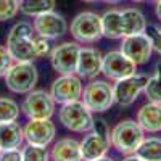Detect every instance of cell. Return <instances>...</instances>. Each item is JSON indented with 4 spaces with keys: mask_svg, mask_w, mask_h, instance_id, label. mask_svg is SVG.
<instances>
[{
    "mask_svg": "<svg viewBox=\"0 0 161 161\" xmlns=\"http://www.w3.org/2000/svg\"><path fill=\"white\" fill-rule=\"evenodd\" d=\"M105 3H111V5H116V3H119V2H123V0H103Z\"/></svg>",
    "mask_w": 161,
    "mask_h": 161,
    "instance_id": "d590c367",
    "label": "cell"
},
{
    "mask_svg": "<svg viewBox=\"0 0 161 161\" xmlns=\"http://www.w3.org/2000/svg\"><path fill=\"white\" fill-rule=\"evenodd\" d=\"M19 13V0H0V21L13 19Z\"/></svg>",
    "mask_w": 161,
    "mask_h": 161,
    "instance_id": "4316f807",
    "label": "cell"
},
{
    "mask_svg": "<svg viewBox=\"0 0 161 161\" xmlns=\"http://www.w3.org/2000/svg\"><path fill=\"white\" fill-rule=\"evenodd\" d=\"M80 47L76 42H63L50 53V63L58 74H76Z\"/></svg>",
    "mask_w": 161,
    "mask_h": 161,
    "instance_id": "30bf717a",
    "label": "cell"
},
{
    "mask_svg": "<svg viewBox=\"0 0 161 161\" xmlns=\"http://www.w3.org/2000/svg\"><path fill=\"white\" fill-rule=\"evenodd\" d=\"M143 139V129L130 119L121 121L111 130V145L123 155H136Z\"/></svg>",
    "mask_w": 161,
    "mask_h": 161,
    "instance_id": "7a4b0ae2",
    "label": "cell"
},
{
    "mask_svg": "<svg viewBox=\"0 0 161 161\" xmlns=\"http://www.w3.org/2000/svg\"><path fill=\"white\" fill-rule=\"evenodd\" d=\"M21 110L29 119H50L55 113L57 102L53 100L50 92L45 90H31L26 93Z\"/></svg>",
    "mask_w": 161,
    "mask_h": 161,
    "instance_id": "52a82bcc",
    "label": "cell"
},
{
    "mask_svg": "<svg viewBox=\"0 0 161 161\" xmlns=\"http://www.w3.org/2000/svg\"><path fill=\"white\" fill-rule=\"evenodd\" d=\"M111 147V142L103 139L100 134L95 130L89 132L87 136L80 142V152H82V159L84 161H93L106 155L108 148Z\"/></svg>",
    "mask_w": 161,
    "mask_h": 161,
    "instance_id": "2e32d148",
    "label": "cell"
},
{
    "mask_svg": "<svg viewBox=\"0 0 161 161\" xmlns=\"http://www.w3.org/2000/svg\"><path fill=\"white\" fill-rule=\"evenodd\" d=\"M130 2H145V0H130Z\"/></svg>",
    "mask_w": 161,
    "mask_h": 161,
    "instance_id": "74e56055",
    "label": "cell"
},
{
    "mask_svg": "<svg viewBox=\"0 0 161 161\" xmlns=\"http://www.w3.org/2000/svg\"><path fill=\"white\" fill-rule=\"evenodd\" d=\"M3 79L10 92L29 93L37 84L39 73L32 61H13Z\"/></svg>",
    "mask_w": 161,
    "mask_h": 161,
    "instance_id": "277c9868",
    "label": "cell"
},
{
    "mask_svg": "<svg viewBox=\"0 0 161 161\" xmlns=\"http://www.w3.org/2000/svg\"><path fill=\"white\" fill-rule=\"evenodd\" d=\"M145 95L148 97L150 102L161 103V60L156 63L155 74L148 77V82L145 86Z\"/></svg>",
    "mask_w": 161,
    "mask_h": 161,
    "instance_id": "cb8c5ba5",
    "label": "cell"
},
{
    "mask_svg": "<svg viewBox=\"0 0 161 161\" xmlns=\"http://www.w3.org/2000/svg\"><path fill=\"white\" fill-rule=\"evenodd\" d=\"M148 82V77L145 74H134L126 79L116 80L114 84V103L119 106H130L137 100L140 92L145 90V86Z\"/></svg>",
    "mask_w": 161,
    "mask_h": 161,
    "instance_id": "8fae6325",
    "label": "cell"
},
{
    "mask_svg": "<svg viewBox=\"0 0 161 161\" xmlns=\"http://www.w3.org/2000/svg\"><path fill=\"white\" fill-rule=\"evenodd\" d=\"M137 123L143 132L161 130V103L150 102L143 105L137 113Z\"/></svg>",
    "mask_w": 161,
    "mask_h": 161,
    "instance_id": "ac0fdd59",
    "label": "cell"
},
{
    "mask_svg": "<svg viewBox=\"0 0 161 161\" xmlns=\"http://www.w3.org/2000/svg\"><path fill=\"white\" fill-rule=\"evenodd\" d=\"M52 161H84L80 142L74 139H60L52 148Z\"/></svg>",
    "mask_w": 161,
    "mask_h": 161,
    "instance_id": "e0dca14e",
    "label": "cell"
},
{
    "mask_svg": "<svg viewBox=\"0 0 161 161\" xmlns=\"http://www.w3.org/2000/svg\"><path fill=\"white\" fill-rule=\"evenodd\" d=\"M121 52L139 66V64H145L152 58L153 45H152L150 37L147 36V32H142V34H136V36L123 37Z\"/></svg>",
    "mask_w": 161,
    "mask_h": 161,
    "instance_id": "7c38bea8",
    "label": "cell"
},
{
    "mask_svg": "<svg viewBox=\"0 0 161 161\" xmlns=\"http://www.w3.org/2000/svg\"><path fill=\"white\" fill-rule=\"evenodd\" d=\"M136 155L143 161H161V139H143Z\"/></svg>",
    "mask_w": 161,
    "mask_h": 161,
    "instance_id": "603a6c76",
    "label": "cell"
},
{
    "mask_svg": "<svg viewBox=\"0 0 161 161\" xmlns=\"http://www.w3.org/2000/svg\"><path fill=\"white\" fill-rule=\"evenodd\" d=\"M102 73L110 80H121L137 74V64L127 58L121 50H113L103 57Z\"/></svg>",
    "mask_w": 161,
    "mask_h": 161,
    "instance_id": "ba28073f",
    "label": "cell"
},
{
    "mask_svg": "<svg viewBox=\"0 0 161 161\" xmlns=\"http://www.w3.org/2000/svg\"><path fill=\"white\" fill-rule=\"evenodd\" d=\"M60 123L69 129L71 132H90L93 129V116L92 111L84 105L82 100H76L61 105V110L58 111Z\"/></svg>",
    "mask_w": 161,
    "mask_h": 161,
    "instance_id": "3957f363",
    "label": "cell"
},
{
    "mask_svg": "<svg viewBox=\"0 0 161 161\" xmlns=\"http://www.w3.org/2000/svg\"><path fill=\"white\" fill-rule=\"evenodd\" d=\"M155 13H156L158 19L161 21V0H158V2H156V7H155Z\"/></svg>",
    "mask_w": 161,
    "mask_h": 161,
    "instance_id": "d6a6232c",
    "label": "cell"
},
{
    "mask_svg": "<svg viewBox=\"0 0 161 161\" xmlns=\"http://www.w3.org/2000/svg\"><path fill=\"white\" fill-rule=\"evenodd\" d=\"M0 161H23V153L19 148L2 150L0 152Z\"/></svg>",
    "mask_w": 161,
    "mask_h": 161,
    "instance_id": "1f68e13d",
    "label": "cell"
},
{
    "mask_svg": "<svg viewBox=\"0 0 161 161\" xmlns=\"http://www.w3.org/2000/svg\"><path fill=\"white\" fill-rule=\"evenodd\" d=\"M71 36L80 44L97 42L102 34V16L93 11H82L71 21Z\"/></svg>",
    "mask_w": 161,
    "mask_h": 161,
    "instance_id": "5b68a950",
    "label": "cell"
},
{
    "mask_svg": "<svg viewBox=\"0 0 161 161\" xmlns=\"http://www.w3.org/2000/svg\"><path fill=\"white\" fill-rule=\"evenodd\" d=\"M21 153H23V161H48L50 158L47 147H39V145H31V143L23 147Z\"/></svg>",
    "mask_w": 161,
    "mask_h": 161,
    "instance_id": "484cf974",
    "label": "cell"
},
{
    "mask_svg": "<svg viewBox=\"0 0 161 161\" xmlns=\"http://www.w3.org/2000/svg\"><path fill=\"white\" fill-rule=\"evenodd\" d=\"M123 161H143V159H140L137 155H127Z\"/></svg>",
    "mask_w": 161,
    "mask_h": 161,
    "instance_id": "836d02e7",
    "label": "cell"
},
{
    "mask_svg": "<svg viewBox=\"0 0 161 161\" xmlns=\"http://www.w3.org/2000/svg\"><path fill=\"white\" fill-rule=\"evenodd\" d=\"M82 102L92 113H103L114 103V89L105 80H92L82 92Z\"/></svg>",
    "mask_w": 161,
    "mask_h": 161,
    "instance_id": "8992f818",
    "label": "cell"
},
{
    "mask_svg": "<svg viewBox=\"0 0 161 161\" xmlns=\"http://www.w3.org/2000/svg\"><path fill=\"white\" fill-rule=\"evenodd\" d=\"M34 48H36V55L37 58L47 57L52 53V47H50V39L44 37V36H34Z\"/></svg>",
    "mask_w": 161,
    "mask_h": 161,
    "instance_id": "83f0119b",
    "label": "cell"
},
{
    "mask_svg": "<svg viewBox=\"0 0 161 161\" xmlns=\"http://www.w3.org/2000/svg\"><path fill=\"white\" fill-rule=\"evenodd\" d=\"M0 152H2V148H0Z\"/></svg>",
    "mask_w": 161,
    "mask_h": 161,
    "instance_id": "f35d334b",
    "label": "cell"
},
{
    "mask_svg": "<svg viewBox=\"0 0 161 161\" xmlns=\"http://www.w3.org/2000/svg\"><path fill=\"white\" fill-rule=\"evenodd\" d=\"M32 26H34L36 34L44 36L50 40H55V39L64 36L66 31H68L66 19L55 11H48V13H44V15L36 16Z\"/></svg>",
    "mask_w": 161,
    "mask_h": 161,
    "instance_id": "5bb4252c",
    "label": "cell"
},
{
    "mask_svg": "<svg viewBox=\"0 0 161 161\" xmlns=\"http://www.w3.org/2000/svg\"><path fill=\"white\" fill-rule=\"evenodd\" d=\"M82 92H84L82 82H80V77L76 74H60V77L53 80L50 87V95L57 103L61 105L80 100Z\"/></svg>",
    "mask_w": 161,
    "mask_h": 161,
    "instance_id": "9c48e42d",
    "label": "cell"
},
{
    "mask_svg": "<svg viewBox=\"0 0 161 161\" xmlns=\"http://www.w3.org/2000/svg\"><path fill=\"white\" fill-rule=\"evenodd\" d=\"M57 134V127L50 119H29L24 126V140L31 145L48 147Z\"/></svg>",
    "mask_w": 161,
    "mask_h": 161,
    "instance_id": "4fadbf2b",
    "label": "cell"
},
{
    "mask_svg": "<svg viewBox=\"0 0 161 161\" xmlns=\"http://www.w3.org/2000/svg\"><path fill=\"white\" fill-rule=\"evenodd\" d=\"M102 64H103L102 53L95 48L84 47L79 50L76 74L84 79H93L102 73Z\"/></svg>",
    "mask_w": 161,
    "mask_h": 161,
    "instance_id": "9a60e30c",
    "label": "cell"
},
{
    "mask_svg": "<svg viewBox=\"0 0 161 161\" xmlns=\"http://www.w3.org/2000/svg\"><path fill=\"white\" fill-rule=\"evenodd\" d=\"M121 18H123V34L127 36H136L147 31V19L143 13L137 8H126L121 11Z\"/></svg>",
    "mask_w": 161,
    "mask_h": 161,
    "instance_id": "ffe728a7",
    "label": "cell"
},
{
    "mask_svg": "<svg viewBox=\"0 0 161 161\" xmlns=\"http://www.w3.org/2000/svg\"><path fill=\"white\" fill-rule=\"evenodd\" d=\"M102 34L108 39H123V18L121 11L108 10L102 15Z\"/></svg>",
    "mask_w": 161,
    "mask_h": 161,
    "instance_id": "44dd1931",
    "label": "cell"
},
{
    "mask_svg": "<svg viewBox=\"0 0 161 161\" xmlns=\"http://www.w3.org/2000/svg\"><path fill=\"white\" fill-rule=\"evenodd\" d=\"M19 118V105L11 98H0V124L13 123Z\"/></svg>",
    "mask_w": 161,
    "mask_h": 161,
    "instance_id": "d4e9b609",
    "label": "cell"
},
{
    "mask_svg": "<svg viewBox=\"0 0 161 161\" xmlns=\"http://www.w3.org/2000/svg\"><path fill=\"white\" fill-rule=\"evenodd\" d=\"M92 130H95L97 134H100L103 139H106V140L111 142L110 127H108V124H106L105 119H95V121H93V129H92Z\"/></svg>",
    "mask_w": 161,
    "mask_h": 161,
    "instance_id": "4dcf8cb0",
    "label": "cell"
},
{
    "mask_svg": "<svg viewBox=\"0 0 161 161\" xmlns=\"http://www.w3.org/2000/svg\"><path fill=\"white\" fill-rule=\"evenodd\" d=\"M34 26L28 21L16 23L8 32L7 37V50L13 61H34L37 60L34 48Z\"/></svg>",
    "mask_w": 161,
    "mask_h": 161,
    "instance_id": "6da1fadb",
    "label": "cell"
},
{
    "mask_svg": "<svg viewBox=\"0 0 161 161\" xmlns=\"http://www.w3.org/2000/svg\"><path fill=\"white\" fill-rule=\"evenodd\" d=\"M55 0H19V11L26 16H39L44 13L53 11Z\"/></svg>",
    "mask_w": 161,
    "mask_h": 161,
    "instance_id": "7402d4cb",
    "label": "cell"
},
{
    "mask_svg": "<svg viewBox=\"0 0 161 161\" xmlns=\"http://www.w3.org/2000/svg\"><path fill=\"white\" fill-rule=\"evenodd\" d=\"M23 142H24V129L16 121L0 124V148L2 150L21 148Z\"/></svg>",
    "mask_w": 161,
    "mask_h": 161,
    "instance_id": "d6986e66",
    "label": "cell"
},
{
    "mask_svg": "<svg viewBox=\"0 0 161 161\" xmlns=\"http://www.w3.org/2000/svg\"><path fill=\"white\" fill-rule=\"evenodd\" d=\"M80 2H86V3H93V2H97V0H80Z\"/></svg>",
    "mask_w": 161,
    "mask_h": 161,
    "instance_id": "8d00e7d4",
    "label": "cell"
},
{
    "mask_svg": "<svg viewBox=\"0 0 161 161\" xmlns=\"http://www.w3.org/2000/svg\"><path fill=\"white\" fill-rule=\"evenodd\" d=\"M11 64H13V58L10 55V52L7 50V47L0 45V77H5Z\"/></svg>",
    "mask_w": 161,
    "mask_h": 161,
    "instance_id": "f546056e",
    "label": "cell"
},
{
    "mask_svg": "<svg viewBox=\"0 0 161 161\" xmlns=\"http://www.w3.org/2000/svg\"><path fill=\"white\" fill-rule=\"evenodd\" d=\"M145 32L152 40L153 52H156L158 55H161V28H158V26H155V24H150V26H147Z\"/></svg>",
    "mask_w": 161,
    "mask_h": 161,
    "instance_id": "f1b7e54d",
    "label": "cell"
},
{
    "mask_svg": "<svg viewBox=\"0 0 161 161\" xmlns=\"http://www.w3.org/2000/svg\"><path fill=\"white\" fill-rule=\"evenodd\" d=\"M93 161H114V159H113V158H110V156H106V155H105V156H102V158H98V159H93Z\"/></svg>",
    "mask_w": 161,
    "mask_h": 161,
    "instance_id": "e575fe53",
    "label": "cell"
}]
</instances>
